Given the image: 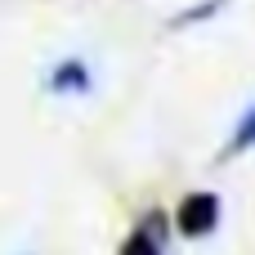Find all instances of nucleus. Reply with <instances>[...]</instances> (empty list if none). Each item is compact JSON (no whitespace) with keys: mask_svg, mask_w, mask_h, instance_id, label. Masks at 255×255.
I'll list each match as a JSON object with an SVG mask.
<instances>
[{"mask_svg":"<svg viewBox=\"0 0 255 255\" xmlns=\"http://www.w3.org/2000/svg\"><path fill=\"white\" fill-rule=\"evenodd\" d=\"M220 220H224V197L211 193V188H193V193H184V197L175 202V211H170L175 233L188 238V242L211 238V233L220 229Z\"/></svg>","mask_w":255,"mask_h":255,"instance_id":"1","label":"nucleus"},{"mask_svg":"<svg viewBox=\"0 0 255 255\" xmlns=\"http://www.w3.org/2000/svg\"><path fill=\"white\" fill-rule=\"evenodd\" d=\"M170 233H175L170 215H166V211H148V215H143V220H134V229L121 238L117 255H166Z\"/></svg>","mask_w":255,"mask_h":255,"instance_id":"2","label":"nucleus"},{"mask_svg":"<svg viewBox=\"0 0 255 255\" xmlns=\"http://www.w3.org/2000/svg\"><path fill=\"white\" fill-rule=\"evenodd\" d=\"M90 90H94V72L81 54H67L45 72V94H54V99H76V94H90Z\"/></svg>","mask_w":255,"mask_h":255,"instance_id":"3","label":"nucleus"},{"mask_svg":"<svg viewBox=\"0 0 255 255\" xmlns=\"http://www.w3.org/2000/svg\"><path fill=\"white\" fill-rule=\"evenodd\" d=\"M255 152V103L233 121V130H229V139H224V148H220V166H229V161H238V157H251Z\"/></svg>","mask_w":255,"mask_h":255,"instance_id":"4","label":"nucleus"},{"mask_svg":"<svg viewBox=\"0 0 255 255\" xmlns=\"http://www.w3.org/2000/svg\"><path fill=\"white\" fill-rule=\"evenodd\" d=\"M229 4H233V0H193V4H184V9L175 13V18L166 22V27H170V31H188V27L215 22V18H220V13H224Z\"/></svg>","mask_w":255,"mask_h":255,"instance_id":"5","label":"nucleus"}]
</instances>
